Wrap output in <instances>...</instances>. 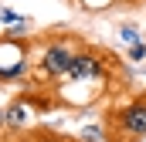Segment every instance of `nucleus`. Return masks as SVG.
I'll use <instances>...</instances> for the list:
<instances>
[{
    "label": "nucleus",
    "instance_id": "obj_1",
    "mask_svg": "<svg viewBox=\"0 0 146 142\" xmlns=\"http://www.w3.org/2000/svg\"><path fill=\"white\" fill-rule=\"evenodd\" d=\"M82 47H85V44H82L78 37H72V34L51 41V44L41 51V58H37V78H41V81H61Z\"/></svg>",
    "mask_w": 146,
    "mask_h": 142
},
{
    "label": "nucleus",
    "instance_id": "obj_2",
    "mask_svg": "<svg viewBox=\"0 0 146 142\" xmlns=\"http://www.w3.org/2000/svg\"><path fill=\"white\" fill-rule=\"evenodd\" d=\"M27 24H17L14 31H3L0 34V81H17L24 78L31 61H27V41H24Z\"/></svg>",
    "mask_w": 146,
    "mask_h": 142
},
{
    "label": "nucleus",
    "instance_id": "obj_3",
    "mask_svg": "<svg viewBox=\"0 0 146 142\" xmlns=\"http://www.w3.org/2000/svg\"><path fill=\"white\" fill-rule=\"evenodd\" d=\"M112 125H115V132H119L122 142L146 139V95L133 98L129 105H122L115 115H112Z\"/></svg>",
    "mask_w": 146,
    "mask_h": 142
},
{
    "label": "nucleus",
    "instance_id": "obj_4",
    "mask_svg": "<svg viewBox=\"0 0 146 142\" xmlns=\"http://www.w3.org/2000/svg\"><path fill=\"white\" fill-rule=\"evenodd\" d=\"M106 54L102 51H95V47H82L78 54H75L72 68H68V81H102L106 78Z\"/></svg>",
    "mask_w": 146,
    "mask_h": 142
},
{
    "label": "nucleus",
    "instance_id": "obj_5",
    "mask_svg": "<svg viewBox=\"0 0 146 142\" xmlns=\"http://www.w3.org/2000/svg\"><path fill=\"white\" fill-rule=\"evenodd\" d=\"M3 112H7V129L17 132V129H24V125L34 118V98H14Z\"/></svg>",
    "mask_w": 146,
    "mask_h": 142
},
{
    "label": "nucleus",
    "instance_id": "obj_6",
    "mask_svg": "<svg viewBox=\"0 0 146 142\" xmlns=\"http://www.w3.org/2000/svg\"><path fill=\"white\" fill-rule=\"evenodd\" d=\"M78 139H85V142H109V132L102 125H88V129L78 132Z\"/></svg>",
    "mask_w": 146,
    "mask_h": 142
},
{
    "label": "nucleus",
    "instance_id": "obj_7",
    "mask_svg": "<svg viewBox=\"0 0 146 142\" xmlns=\"http://www.w3.org/2000/svg\"><path fill=\"white\" fill-rule=\"evenodd\" d=\"M0 20H3V24H10V27L27 24V17H24V14H17V10H10V7H3V10H0Z\"/></svg>",
    "mask_w": 146,
    "mask_h": 142
},
{
    "label": "nucleus",
    "instance_id": "obj_8",
    "mask_svg": "<svg viewBox=\"0 0 146 142\" xmlns=\"http://www.w3.org/2000/svg\"><path fill=\"white\" fill-rule=\"evenodd\" d=\"M119 34H122V41H126V44H139V41H143V37H139V31H136V27H129V24H122V27H119Z\"/></svg>",
    "mask_w": 146,
    "mask_h": 142
},
{
    "label": "nucleus",
    "instance_id": "obj_9",
    "mask_svg": "<svg viewBox=\"0 0 146 142\" xmlns=\"http://www.w3.org/2000/svg\"><path fill=\"white\" fill-rule=\"evenodd\" d=\"M126 58H129V61H143L146 58V44L143 41H139V44H129V54H126Z\"/></svg>",
    "mask_w": 146,
    "mask_h": 142
},
{
    "label": "nucleus",
    "instance_id": "obj_10",
    "mask_svg": "<svg viewBox=\"0 0 146 142\" xmlns=\"http://www.w3.org/2000/svg\"><path fill=\"white\" fill-rule=\"evenodd\" d=\"M14 142H27V139H14Z\"/></svg>",
    "mask_w": 146,
    "mask_h": 142
},
{
    "label": "nucleus",
    "instance_id": "obj_11",
    "mask_svg": "<svg viewBox=\"0 0 146 142\" xmlns=\"http://www.w3.org/2000/svg\"><path fill=\"white\" fill-rule=\"evenodd\" d=\"M72 142H85V139H72Z\"/></svg>",
    "mask_w": 146,
    "mask_h": 142
}]
</instances>
